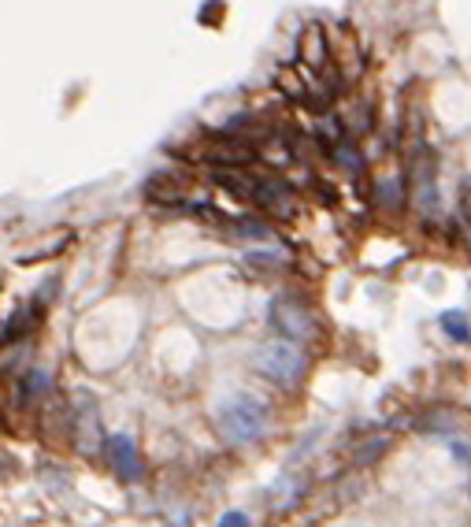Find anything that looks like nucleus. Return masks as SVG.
I'll use <instances>...</instances> for the list:
<instances>
[{
	"instance_id": "obj_1",
	"label": "nucleus",
	"mask_w": 471,
	"mask_h": 527,
	"mask_svg": "<svg viewBox=\"0 0 471 527\" xmlns=\"http://www.w3.org/2000/svg\"><path fill=\"white\" fill-rule=\"evenodd\" d=\"M215 423H219V431H223V439H231V442L245 446V442H257V439H264V435H267V423H271V416H267V409L260 405L257 397H249V394H234V397H227L223 405H219Z\"/></svg>"
},
{
	"instance_id": "obj_2",
	"label": "nucleus",
	"mask_w": 471,
	"mask_h": 527,
	"mask_svg": "<svg viewBox=\"0 0 471 527\" xmlns=\"http://www.w3.org/2000/svg\"><path fill=\"white\" fill-rule=\"evenodd\" d=\"M253 368L275 386H297L308 371V357L301 346L286 342V338H271L253 353Z\"/></svg>"
},
{
	"instance_id": "obj_3",
	"label": "nucleus",
	"mask_w": 471,
	"mask_h": 527,
	"mask_svg": "<svg viewBox=\"0 0 471 527\" xmlns=\"http://www.w3.org/2000/svg\"><path fill=\"white\" fill-rule=\"evenodd\" d=\"M271 327L294 346L297 342H320L323 338V327H320L316 313H312L301 297H290V294L271 301Z\"/></svg>"
},
{
	"instance_id": "obj_4",
	"label": "nucleus",
	"mask_w": 471,
	"mask_h": 527,
	"mask_svg": "<svg viewBox=\"0 0 471 527\" xmlns=\"http://www.w3.org/2000/svg\"><path fill=\"white\" fill-rule=\"evenodd\" d=\"M71 439L82 453H97V446H101V416L86 394H78V405L71 416Z\"/></svg>"
},
{
	"instance_id": "obj_5",
	"label": "nucleus",
	"mask_w": 471,
	"mask_h": 527,
	"mask_svg": "<svg viewBox=\"0 0 471 527\" xmlns=\"http://www.w3.org/2000/svg\"><path fill=\"white\" fill-rule=\"evenodd\" d=\"M104 460L112 464V472L119 479H127V483H134L141 476V457H138V446H134L131 435H112V439H104Z\"/></svg>"
},
{
	"instance_id": "obj_6",
	"label": "nucleus",
	"mask_w": 471,
	"mask_h": 527,
	"mask_svg": "<svg viewBox=\"0 0 471 527\" xmlns=\"http://www.w3.org/2000/svg\"><path fill=\"white\" fill-rule=\"evenodd\" d=\"M145 197L156 204H182L186 201V182L171 171H156L145 178Z\"/></svg>"
},
{
	"instance_id": "obj_7",
	"label": "nucleus",
	"mask_w": 471,
	"mask_h": 527,
	"mask_svg": "<svg viewBox=\"0 0 471 527\" xmlns=\"http://www.w3.org/2000/svg\"><path fill=\"white\" fill-rule=\"evenodd\" d=\"M301 68L304 71L327 68V34H323L320 23H308L304 26V38H301Z\"/></svg>"
},
{
	"instance_id": "obj_8",
	"label": "nucleus",
	"mask_w": 471,
	"mask_h": 527,
	"mask_svg": "<svg viewBox=\"0 0 471 527\" xmlns=\"http://www.w3.org/2000/svg\"><path fill=\"white\" fill-rule=\"evenodd\" d=\"M223 190H231L234 197H241V201H253L257 204V194H260V178L257 175H249L245 168H234V171H215L212 175Z\"/></svg>"
},
{
	"instance_id": "obj_9",
	"label": "nucleus",
	"mask_w": 471,
	"mask_h": 527,
	"mask_svg": "<svg viewBox=\"0 0 471 527\" xmlns=\"http://www.w3.org/2000/svg\"><path fill=\"white\" fill-rule=\"evenodd\" d=\"M442 331L453 338V342H471V323H467V316L464 313H442Z\"/></svg>"
},
{
	"instance_id": "obj_10",
	"label": "nucleus",
	"mask_w": 471,
	"mask_h": 527,
	"mask_svg": "<svg viewBox=\"0 0 471 527\" xmlns=\"http://www.w3.org/2000/svg\"><path fill=\"white\" fill-rule=\"evenodd\" d=\"M401 178H383L379 182V201L386 204V208H401Z\"/></svg>"
},
{
	"instance_id": "obj_11",
	"label": "nucleus",
	"mask_w": 471,
	"mask_h": 527,
	"mask_svg": "<svg viewBox=\"0 0 471 527\" xmlns=\"http://www.w3.org/2000/svg\"><path fill=\"white\" fill-rule=\"evenodd\" d=\"M234 231H238L241 238H275V231H271L267 223H260V220H241Z\"/></svg>"
},
{
	"instance_id": "obj_12",
	"label": "nucleus",
	"mask_w": 471,
	"mask_h": 527,
	"mask_svg": "<svg viewBox=\"0 0 471 527\" xmlns=\"http://www.w3.org/2000/svg\"><path fill=\"white\" fill-rule=\"evenodd\" d=\"M386 446H390L386 439H371L367 446H360V450H357V457H353V460H357V464H371L375 457H383V453H386Z\"/></svg>"
},
{
	"instance_id": "obj_13",
	"label": "nucleus",
	"mask_w": 471,
	"mask_h": 527,
	"mask_svg": "<svg viewBox=\"0 0 471 527\" xmlns=\"http://www.w3.org/2000/svg\"><path fill=\"white\" fill-rule=\"evenodd\" d=\"M45 390H49V376H45V371H30L26 386H23V397L26 394H45Z\"/></svg>"
},
{
	"instance_id": "obj_14",
	"label": "nucleus",
	"mask_w": 471,
	"mask_h": 527,
	"mask_svg": "<svg viewBox=\"0 0 471 527\" xmlns=\"http://www.w3.org/2000/svg\"><path fill=\"white\" fill-rule=\"evenodd\" d=\"M194 215H201V220H208L212 227H219V223H227V215L219 212V208H212V204H197L194 208Z\"/></svg>"
},
{
	"instance_id": "obj_15",
	"label": "nucleus",
	"mask_w": 471,
	"mask_h": 527,
	"mask_svg": "<svg viewBox=\"0 0 471 527\" xmlns=\"http://www.w3.org/2000/svg\"><path fill=\"white\" fill-rule=\"evenodd\" d=\"M215 527H249V516H245V513H238V509H234V513H227V516H223V520H219V523H215Z\"/></svg>"
},
{
	"instance_id": "obj_16",
	"label": "nucleus",
	"mask_w": 471,
	"mask_h": 527,
	"mask_svg": "<svg viewBox=\"0 0 471 527\" xmlns=\"http://www.w3.org/2000/svg\"><path fill=\"white\" fill-rule=\"evenodd\" d=\"M460 212L467 215V223H471V178H464V186H460Z\"/></svg>"
},
{
	"instance_id": "obj_17",
	"label": "nucleus",
	"mask_w": 471,
	"mask_h": 527,
	"mask_svg": "<svg viewBox=\"0 0 471 527\" xmlns=\"http://www.w3.org/2000/svg\"><path fill=\"white\" fill-rule=\"evenodd\" d=\"M334 152H338V157L345 160V168H360V157H357V152H353V149H345V145H338Z\"/></svg>"
}]
</instances>
